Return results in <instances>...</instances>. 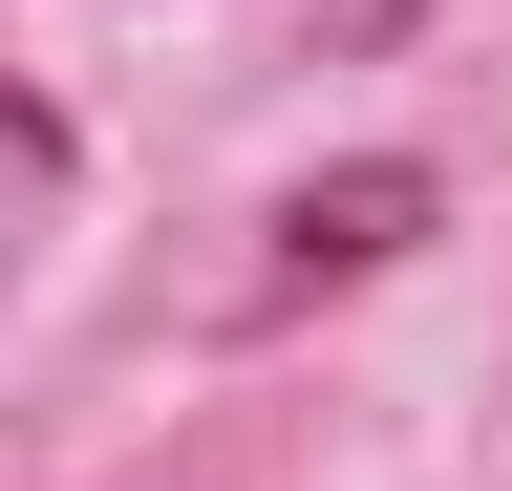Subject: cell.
<instances>
[{"label":"cell","instance_id":"obj_2","mask_svg":"<svg viewBox=\"0 0 512 491\" xmlns=\"http://www.w3.org/2000/svg\"><path fill=\"white\" fill-rule=\"evenodd\" d=\"M43 214H64V129L0 86V278H22V235H43Z\"/></svg>","mask_w":512,"mask_h":491},{"label":"cell","instance_id":"obj_1","mask_svg":"<svg viewBox=\"0 0 512 491\" xmlns=\"http://www.w3.org/2000/svg\"><path fill=\"white\" fill-rule=\"evenodd\" d=\"M427 235H448V171L427 150H342V171L278 193V278H384V257H427Z\"/></svg>","mask_w":512,"mask_h":491}]
</instances>
